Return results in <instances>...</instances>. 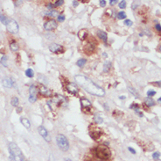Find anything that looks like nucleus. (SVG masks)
<instances>
[{
	"label": "nucleus",
	"instance_id": "2",
	"mask_svg": "<svg viewBox=\"0 0 161 161\" xmlns=\"http://www.w3.org/2000/svg\"><path fill=\"white\" fill-rule=\"evenodd\" d=\"M9 151H10L11 158L15 161H26L25 160V157L22 154L20 149L14 143H10L9 144Z\"/></svg>",
	"mask_w": 161,
	"mask_h": 161
},
{
	"label": "nucleus",
	"instance_id": "43",
	"mask_svg": "<svg viewBox=\"0 0 161 161\" xmlns=\"http://www.w3.org/2000/svg\"><path fill=\"white\" fill-rule=\"evenodd\" d=\"M54 5L53 4H51V3L47 4V7H48V9H49V10H53V7H54Z\"/></svg>",
	"mask_w": 161,
	"mask_h": 161
},
{
	"label": "nucleus",
	"instance_id": "22",
	"mask_svg": "<svg viewBox=\"0 0 161 161\" xmlns=\"http://www.w3.org/2000/svg\"><path fill=\"white\" fill-rule=\"evenodd\" d=\"M21 123L26 127V129H30L31 127V123L29 122V120L26 118H21Z\"/></svg>",
	"mask_w": 161,
	"mask_h": 161
},
{
	"label": "nucleus",
	"instance_id": "35",
	"mask_svg": "<svg viewBox=\"0 0 161 161\" xmlns=\"http://www.w3.org/2000/svg\"><path fill=\"white\" fill-rule=\"evenodd\" d=\"M64 3V1L63 0H58V1H56L55 3L54 4V6H60V5H61V4Z\"/></svg>",
	"mask_w": 161,
	"mask_h": 161
},
{
	"label": "nucleus",
	"instance_id": "33",
	"mask_svg": "<svg viewBox=\"0 0 161 161\" xmlns=\"http://www.w3.org/2000/svg\"><path fill=\"white\" fill-rule=\"evenodd\" d=\"M119 7H120L121 9H124L125 7H126V1H121L120 3H119Z\"/></svg>",
	"mask_w": 161,
	"mask_h": 161
},
{
	"label": "nucleus",
	"instance_id": "44",
	"mask_svg": "<svg viewBox=\"0 0 161 161\" xmlns=\"http://www.w3.org/2000/svg\"><path fill=\"white\" fill-rule=\"evenodd\" d=\"M78 4H79V2H78V1H73V5H74L75 7L77 6Z\"/></svg>",
	"mask_w": 161,
	"mask_h": 161
},
{
	"label": "nucleus",
	"instance_id": "37",
	"mask_svg": "<svg viewBox=\"0 0 161 161\" xmlns=\"http://www.w3.org/2000/svg\"><path fill=\"white\" fill-rule=\"evenodd\" d=\"M139 4H140V2H133V4H132V9L135 10V9L137 8Z\"/></svg>",
	"mask_w": 161,
	"mask_h": 161
},
{
	"label": "nucleus",
	"instance_id": "24",
	"mask_svg": "<svg viewBox=\"0 0 161 161\" xmlns=\"http://www.w3.org/2000/svg\"><path fill=\"white\" fill-rule=\"evenodd\" d=\"M110 67H111V62L107 61L105 62L104 65H103V71L104 72H109V71L110 70Z\"/></svg>",
	"mask_w": 161,
	"mask_h": 161
},
{
	"label": "nucleus",
	"instance_id": "21",
	"mask_svg": "<svg viewBox=\"0 0 161 161\" xmlns=\"http://www.w3.org/2000/svg\"><path fill=\"white\" fill-rule=\"evenodd\" d=\"M46 15L49 16V17H56V16L58 15V12L55 11V10H49L48 12H45Z\"/></svg>",
	"mask_w": 161,
	"mask_h": 161
},
{
	"label": "nucleus",
	"instance_id": "6",
	"mask_svg": "<svg viewBox=\"0 0 161 161\" xmlns=\"http://www.w3.org/2000/svg\"><path fill=\"white\" fill-rule=\"evenodd\" d=\"M29 93H30V96H29V101L31 103H34L35 101L37 100V94H38V88L34 85H32L29 88Z\"/></svg>",
	"mask_w": 161,
	"mask_h": 161
},
{
	"label": "nucleus",
	"instance_id": "40",
	"mask_svg": "<svg viewBox=\"0 0 161 161\" xmlns=\"http://www.w3.org/2000/svg\"><path fill=\"white\" fill-rule=\"evenodd\" d=\"M100 5H101L102 7H104L106 5V1L105 0H101L100 1Z\"/></svg>",
	"mask_w": 161,
	"mask_h": 161
},
{
	"label": "nucleus",
	"instance_id": "26",
	"mask_svg": "<svg viewBox=\"0 0 161 161\" xmlns=\"http://www.w3.org/2000/svg\"><path fill=\"white\" fill-rule=\"evenodd\" d=\"M26 76L28 77H32L34 76V72H33V70H32L31 68L27 69L26 71Z\"/></svg>",
	"mask_w": 161,
	"mask_h": 161
},
{
	"label": "nucleus",
	"instance_id": "49",
	"mask_svg": "<svg viewBox=\"0 0 161 161\" xmlns=\"http://www.w3.org/2000/svg\"><path fill=\"white\" fill-rule=\"evenodd\" d=\"M103 56H105V57H106V56H107V54H106V53H103Z\"/></svg>",
	"mask_w": 161,
	"mask_h": 161
},
{
	"label": "nucleus",
	"instance_id": "34",
	"mask_svg": "<svg viewBox=\"0 0 161 161\" xmlns=\"http://www.w3.org/2000/svg\"><path fill=\"white\" fill-rule=\"evenodd\" d=\"M159 157H160V153L158 152V151H156V152H154L152 154V158L154 159H156V160H157V159H159Z\"/></svg>",
	"mask_w": 161,
	"mask_h": 161
},
{
	"label": "nucleus",
	"instance_id": "48",
	"mask_svg": "<svg viewBox=\"0 0 161 161\" xmlns=\"http://www.w3.org/2000/svg\"><path fill=\"white\" fill-rule=\"evenodd\" d=\"M119 99H125V96H120L119 97Z\"/></svg>",
	"mask_w": 161,
	"mask_h": 161
},
{
	"label": "nucleus",
	"instance_id": "14",
	"mask_svg": "<svg viewBox=\"0 0 161 161\" xmlns=\"http://www.w3.org/2000/svg\"><path fill=\"white\" fill-rule=\"evenodd\" d=\"M95 45L92 42H88L86 45L83 47V50L86 54H91L95 50Z\"/></svg>",
	"mask_w": 161,
	"mask_h": 161
},
{
	"label": "nucleus",
	"instance_id": "46",
	"mask_svg": "<svg viewBox=\"0 0 161 161\" xmlns=\"http://www.w3.org/2000/svg\"><path fill=\"white\" fill-rule=\"evenodd\" d=\"M21 111H22V107H18L17 112H19H19H21Z\"/></svg>",
	"mask_w": 161,
	"mask_h": 161
},
{
	"label": "nucleus",
	"instance_id": "42",
	"mask_svg": "<svg viewBox=\"0 0 161 161\" xmlns=\"http://www.w3.org/2000/svg\"><path fill=\"white\" fill-rule=\"evenodd\" d=\"M116 3H117V1H116V0H110V5H114V4H116Z\"/></svg>",
	"mask_w": 161,
	"mask_h": 161
},
{
	"label": "nucleus",
	"instance_id": "5",
	"mask_svg": "<svg viewBox=\"0 0 161 161\" xmlns=\"http://www.w3.org/2000/svg\"><path fill=\"white\" fill-rule=\"evenodd\" d=\"M6 29L11 34H17L19 32V24L15 19H9L6 24Z\"/></svg>",
	"mask_w": 161,
	"mask_h": 161
},
{
	"label": "nucleus",
	"instance_id": "28",
	"mask_svg": "<svg viewBox=\"0 0 161 161\" xmlns=\"http://www.w3.org/2000/svg\"><path fill=\"white\" fill-rule=\"evenodd\" d=\"M128 89H129V91L131 92V93H132V94L134 95V96L137 97V98H139V94H138V92H137V91H136L135 89L133 88V87H131V86H129V87H128Z\"/></svg>",
	"mask_w": 161,
	"mask_h": 161
},
{
	"label": "nucleus",
	"instance_id": "9",
	"mask_svg": "<svg viewBox=\"0 0 161 161\" xmlns=\"http://www.w3.org/2000/svg\"><path fill=\"white\" fill-rule=\"evenodd\" d=\"M81 106H82V111L87 113L89 112L91 109V102L86 98H82L81 99Z\"/></svg>",
	"mask_w": 161,
	"mask_h": 161
},
{
	"label": "nucleus",
	"instance_id": "32",
	"mask_svg": "<svg viewBox=\"0 0 161 161\" xmlns=\"http://www.w3.org/2000/svg\"><path fill=\"white\" fill-rule=\"evenodd\" d=\"M156 94V92H155L154 90H149L148 92H147V95H148V97H152L154 96V95Z\"/></svg>",
	"mask_w": 161,
	"mask_h": 161
},
{
	"label": "nucleus",
	"instance_id": "30",
	"mask_svg": "<svg viewBox=\"0 0 161 161\" xmlns=\"http://www.w3.org/2000/svg\"><path fill=\"white\" fill-rule=\"evenodd\" d=\"M117 18L119 19H124L126 18V14H125L124 12H119L117 13Z\"/></svg>",
	"mask_w": 161,
	"mask_h": 161
},
{
	"label": "nucleus",
	"instance_id": "10",
	"mask_svg": "<svg viewBox=\"0 0 161 161\" xmlns=\"http://www.w3.org/2000/svg\"><path fill=\"white\" fill-rule=\"evenodd\" d=\"M39 88H38V91L39 92L40 94H42L43 96H46V97H50L53 95V92L50 89H48L47 87H46L44 85H39L38 86Z\"/></svg>",
	"mask_w": 161,
	"mask_h": 161
},
{
	"label": "nucleus",
	"instance_id": "3",
	"mask_svg": "<svg viewBox=\"0 0 161 161\" xmlns=\"http://www.w3.org/2000/svg\"><path fill=\"white\" fill-rule=\"evenodd\" d=\"M95 154H96V157L100 159H109L110 157V150L108 146L102 144L96 148Z\"/></svg>",
	"mask_w": 161,
	"mask_h": 161
},
{
	"label": "nucleus",
	"instance_id": "20",
	"mask_svg": "<svg viewBox=\"0 0 161 161\" xmlns=\"http://www.w3.org/2000/svg\"><path fill=\"white\" fill-rule=\"evenodd\" d=\"M144 103H145L146 106H148V107H153L155 105V101L152 98H150V97H147L144 99Z\"/></svg>",
	"mask_w": 161,
	"mask_h": 161
},
{
	"label": "nucleus",
	"instance_id": "39",
	"mask_svg": "<svg viewBox=\"0 0 161 161\" xmlns=\"http://www.w3.org/2000/svg\"><path fill=\"white\" fill-rule=\"evenodd\" d=\"M155 28L157 29V31H159V32L161 33V25L160 24H156V26H155Z\"/></svg>",
	"mask_w": 161,
	"mask_h": 161
},
{
	"label": "nucleus",
	"instance_id": "18",
	"mask_svg": "<svg viewBox=\"0 0 161 161\" xmlns=\"http://www.w3.org/2000/svg\"><path fill=\"white\" fill-rule=\"evenodd\" d=\"M87 35H88V31L86 30V29H82V30H80L79 33H78V37H79V39L81 40V41H83V40H85L87 37Z\"/></svg>",
	"mask_w": 161,
	"mask_h": 161
},
{
	"label": "nucleus",
	"instance_id": "12",
	"mask_svg": "<svg viewBox=\"0 0 161 161\" xmlns=\"http://www.w3.org/2000/svg\"><path fill=\"white\" fill-rule=\"evenodd\" d=\"M38 129H39V134L41 135V136L44 138V139L47 141V142H50L51 141V136H50L49 133H48V131L46 129L45 127L43 126H39V128H38Z\"/></svg>",
	"mask_w": 161,
	"mask_h": 161
},
{
	"label": "nucleus",
	"instance_id": "51",
	"mask_svg": "<svg viewBox=\"0 0 161 161\" xmlns=\"http://www.w3.org/2000/svg\"><path fill=\"white\" fill-rule=\"evenodd\" d=\"M156 161H161V160H160V159H157Z\"/></svg>",
	"mask_w": 161,
	"mask_h": 161
},
{
	"label": "nucleus",
	"instance_id": "7",
	"mask_svg": "<svg viewBox=\"0 0 161 161\" xmlns=\"http://www.w3.org/2000/svg\"><path fill=\"white\" fill-rule=\"evenodd\" d=\"M66 101L67 100H66V99H65L64 97L61 96V95H60V94H57V95H55V96L53 98V99L50 100L48 103L55 104L56 106H61L63 103H65Z\"/></svg>",
	"mask_w": 161,
	"mask_h": 161
},
{
	"label": "nucleus",
	"instance_id": "25",
	"mask_svg": "<svg viewBox=\"0 0 161 161\" xmlns=\"http://www.w3.org/2000/svg\"><path fill=\"white\" fill-rule=\"evenodd\" d=\"M94 121L95 123H103V119L102 118L99 114H95V115L94 116Z\"/></svg>",
	"mask_w": 161,
	"mask_h": 161
},
{
	"label": "nucleus",
	"instance_id": "23",
	"mask_svg": "<svg viewBox=\"0 0 161 161\" xmlns=\"http://www.w3.org/2000/svg\"><path fill=\"white\" fill-rule=\"evenodd\" d=\"M10 49H11V50L13 52L18 51V50H19V45H18V43L15 42V41L11 42V44H10Z\"/></svg>",
	"mask_w": 161,
	"mask_h": 161
},
{
	"label": "nucleus",
	"instance_id": "47",
	"mask_svg": "<svg viewBox=\"0 0 161 161\" xmlns=\"http://www.w3.org/2000/svg\"><path fill=\"white\" fill-rule=\"evenodd\" d=\"M104 107H105V109H106V110H109V107H108V106L106 105V104H104Z\"/></svg>",
	"mask_w": 161,
	"mask_h": 161
},
{
	"label": "nucleus",
	"instance_id": "19",
	"mask_svg": "<svg viewBox=\"0 0 161 161\" xmlns=\"http://www.w3.org/2000/svg\"><path fill=\"white\" fill-rule=\"evenodd\" d=\"M0 63L4 65V67H7V56L1 52H0Z\"/></svg>",
	"mask_w": 161,
	"mask_h": 161
},
{
	"label": "nucleus",
	"instance_id": "4",
	"mask_svg": "<svg viewBox=\"0 0 161 161\" xmlns=\"http://www.w3.org/2000/svg\"><path fill=\"white\" fill-rule=\"evenodd\" d=\"M56 142L58 144L59 148L60 149L63 151H67L69 149V143L68 140L67 139V137L65 136L62 134H59L57 136H56Z\"/></svg>",
	"mask_w": 161,
	"mask_h": 161
},
{
	"label": "nucleus",
	"instance_id": "8",
	"mask_svg": "<svg viewBox=\"0 0 161 161\" xmlns=\"http://www.w3.org/2000/svg\"><path fill=\"white\" fill-rule=\"evenodd\" d=\"M89 135H90V136L93 139L97 140L101 136V130H100V129L95 128V127L93 128V126L91 125L90 128H89Z\"/></svg>",
	"mask_w": 161,
	"mask_h": 161
},
{
	"label": "nucleus",
	"instance_id": "13",
	"mask_svg": "<svg viewBox=\"0 0 161 161\" xmlns=\"http://www.w3.org/2000/svg\"><path fill=\"white\" fill-rule=\"evenodd\" d=\"M66 88H67V92H69V93H71V94H77L78 92H79V89H78V87L76 86V85L74 84V83H72V82H69V83H67V86H66Z\"/></svg>",
	"mask_w": 161,
	"mask_h": 161
},
{
	"label": "nucleus",
	"instance_id": "50",
	"mask_svg": "<svg viewBox=\"0 0 161 161\" xmlns=\"http://www.w3.org/2000/svg\"><path fill=\"white\" fill-rule=\"evenodd\" d=\"M158 101H159V102H161V97H160V98H159V99H158Z\"/></svg>",
	"mask_w": 161,
	"mask_h": 161
},
{
	"label": "nucleus",
	"instance_id": "29",
	"mask_svg": "<svg viewBox=\"0 0 161 161\" xmlns=\"http://www.w3.org/2000/svg\"><path fill=\"white\" fill-rule=\"evenodd\" d=\"M11 104L13 107H18V105H19V99H18L17 97H13L12 99H11Z\"/></svg>",
	"mask_w": 161,
	"mask_h": 161
},
{
	"label": "nucleus",
	"instance_id": "11",
	"mask_svg": "<svg viewBox=\"0 0 161 161\" xmlns=\"http://www.w3.org/2000/svg\"><path fill=\"white\" fill-rule=\"evenodd\" d=\"M57 26H58V24L54 19H50V20H48L44 24V28L47 31H52L54 30L57 27Z\"/></svg>",
	"mask_w": 161,
	"mask_h": 161
},
{
	"label": "nucleus",
	"instance_id": "45",
	"mask_svg": "<svg viewBox=\"0 0 161 161\" xmlns=\"http://www.w3.org/2000/svg\"><path fill=\"white\" fill-rule=\"evenodd\" d=\"M49 161H54V157L53 156H50V159H49Z\"/></svg>",
	"mask_w": 161,
	"mask_h": 161
},
{
	"label": "nucleus",
	"instance_id": "31",
	"mask_svg": "<svg viewBox=\"0 0 161 161\" xmlns=\"http://www.w3.org/2000/svg\"><path fill=\"white\" fill-rule=\"evenodd\" d=\"M8 19H7L5 16H4V15H0V21L2 22L4 25H5L6 26V24H7V22H8Z\"/></svg>",
	"mask_w": 161,
	"mask_h": 161
},
{
	"label": "nucleus",
	"instance_id": "52",
	"mask_svg": "<svg viewBox=\"0 0 161 161\" xmlns=\"http://www.w3.org/2000/svg\"><path fill=\"white\" fill-rule=\"evenodd\" d=\"M160 51H161V47H160Z\"/></svg>",
	"mask_w": 161,
	"mask_h": 161
},
{
	"label": "nucleus",
	"instance_id": "41",
	"mask_svg": "<svg viewBox=\"0 0 161 161\" xmlns=\"http://www.w3.org/2000/svg\"><path fill=\"white\" fill-rule=\"evenodd\" d=\"M128 150H129L130 151H131V152L132 153V154H136V150H134V149L132 148V147H129V148H128Z\"/></svg>",
	"mask_w": 161,
	"mask_h": 161
},
{
	"label": "nucleus",
	"instance_id": "1",
	"mask_svg": "<svg viewBox=\"0 0 161 161\" xmlns=\"http://www.w3.org/2000/svg\"><path fill=\"white\" fill-rule=\"evenodd\" d=\"M75 80L79 86H81L85 91L92 95H95L98 97H103L105 95V92L102 87L95 84L94 82L88 77L83 75H76L75 77Z\"/></svg>",
	"mask_w": 161,
	"mask_h": 161
},
{
	"label": "nucleus",
	"instance_id": "36",
	"mask_svg": "<svg viewBox=\"0 0 161 161\" xmlns=\"http://www.w3.org/2000/svg\"><path fill=\"white\" fill-rule=\"evenodd\" d=\"M124 24L126 25V26H132V21H131V20H130V19H125V20H124Z\"/></svg>",
	"mask_w": 161,
	"mask_h": 161
},
{
	"label": "nucleus",
	"instance_id": "38",
	"mask_svg": "<svg viewBox=\"0 0 161 161\" xmlns=\"http://www.w3.org/2000/svg\"><path fill=\"white\" fill-rule=\"evenodd\" d=\"M65 20V16L64 15H59L58 16V21L63 22Z\"/></svg>",
	"mask_w": 161,
	"mask_h": 161
},
{
	"label": "nucleus",
	"instance_id": "27",
	"mask_svg": "<svg viewBox=\"0 0 161 161\" xmlns=\"http://www.w3.org/2000/svg\"><path fill=\"white\" fill-rule=\"evenodd\" d=\"M86 62H87L86 59H79V60L77 61V62H76V64L79 67H83L84 65L86 64Z\"/></svg>",
	"mask_w": 161,
	"mask_h": 161
},
{
	"label": "nucleus",
	"instance_id": "17",
	"mask_svg": "<svg viewBox=\"0 0 161 161\" xmlns=\"http://www.w3.org/2000/svg\"><path fill=\"white\" fill-rule=\"evenodd\" d=\"M97 36L101 39V40H103L104 42H107L108 36H107V34H106L105 32H103V31H102V30H98L97 31Z\"/></svg>",
	"mask_w": 161,
	"mask_h": 161
},
{
	"label": "nucleus",
	"instance_id": "16",
	"mask_svg": "<svg viewBox=\"0 0 161 161\" xmlns=\"http://www.w3.org/2000/svg\"><path fill=\"white\" fill-rule=\"evenodd\" d=\"M3 85L6 88H11V87H12L14 86V81L11 78H10V77H5V78L3 79Z\"/></svg>",
	"mask_w": 161,
	"mask_h": 161
},
{
	"label": "nucleus",
	"instance_id": "15",
	"mask_svg": "<svg viewBox=\"0 0 161 161\" xmlns=\"http://www.w3.org/2000/svg\"><path fill=\"white\" fill-rule=\"evenodd\" d=\"M49 50L53 53H58L60 50H63V48L57 43H52L51 45H49Z\"/></svg>",
	"mask_w": 161,
	"mask_h": 161
}]
</instances>
